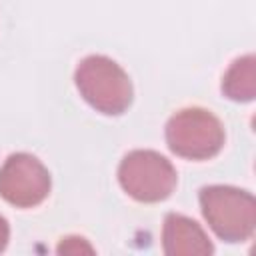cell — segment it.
Here are the masks:
<instances>
[{"mask_svg":"<svg viewBox=\"0 0 256 256\" xmlns=\"http://www.w3.org/2000/svg\"><path fill=\"white\" fill-rule=\"evenodd\" d=\"M80 96L98 112L118 116L132 104V82L112 58L102 54L86 56L74 72Z\"/></svg>","mask_w":256,"mask_h":256,"instance_id":"6da1fadb","label":"cell"},{"mask_svg":"<svg viewBox=\"0 0 256 256\" xmlns=\"http://www.w3.org/2000/svg\"><path fill=\"white\" fill-rule=\"evenodd\" d=\"M200 208L208 226L224 242H244L256 228V200L250 192L212 184L200 190Z\"/></svg>","mask_w":256,"mask_h":256,"instance_id":"7a4b0ae2","label":"cell"},{"mask_svg":"<svg viewBox=\"0 0 256 256\" xmlns=\"http://www.w3.org/2000/svg\"><path fill=\"white\" fill-rule=\"evenodd\" d=\"M168 148L186 160L214 158L224 146L222 122L204 108H184L166 124Z\"/></svg>","mask_w":256,"mask_h":256,"instance_id":"3957f363","label":"cell"},{"mask_svg":"<svg viewBox=\"0 0 256 256\" xmlns=\"http://www.w3.org/2000/svg\"><path fill=\"white\" fill-rule=\"evenodd\" d=\"M118 182L138 202H160L174 192L178 174L160 152L132 150L118 166Z\"/></svg>","mask_w":256,"mask_h":256,"instance_id":"277c9868","label":"cell"},{"mask_svg":"<svg viewBox=\"0 0 256 256\" xmlns=\"http://www.w3.org/2000/svg\"><path fill=\"white\" fill-rule=\"evenodd\" d=\"M50 172L32 154L16 152L0 168V196L16 208H32L50 194Z\"/></svg>","mask_w":256,"mask_h":256,"instance_id":"5b68a950","label":"cell"},{"mask_svg":"<svg viewBox=\"0 0 256 256\" xmlns=\"http://www.w3.org/2000/svg\"><path fill=\"white\" fill-rule=\"evenodd\" d=\"M162 246L168 256H208L214 252L202 226L192 218L174 212L164 218Z\"/></svg>","mask_w":256,"mask_h":256,"instance_id":"8992f818","label":"cell"},{"mask_svg":"<svg viewBox=\"0 0 256 256\" xmlns=\"http://www.w3.org/2000/svg\"><path fill=\"white\" fill-rule=\"evenodd\" d=\"M222 92L234 102H250L256 94V58L246 54L228 68L222 78Z\"/></svg>","mask_w":256,"mask_h":256,"instance_id":"52a82bcc","label":"cell"},{"mask_svg":"<svg viewBox=\"0 0 256 256\" xmlns=\"http://www.w3.org/2000/svg\"><path fill=\"white\" fill-rule=\"evenodd\" d=\"M8 238H10V226H8L6 218H4V216H0V252L6 248Z\"/></svg>","mask_w":256,"mask_h":256,"instance_id":"ba28073f","label":"cell"}]
</instances>
